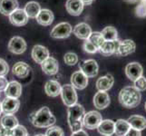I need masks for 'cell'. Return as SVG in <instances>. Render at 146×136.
Returning <instances> with one entry per match:
<instances>
[{
    "mask_svg": "<svg viewBox=\"0 0 146 136\" xmlns=\"http://www.w3.org/2000/svg\"><path fill=\"white\" fill-rule=\"evenodd\" d=\"M46 136H64V131L58 126H51L46 131Z\"/></svg>",
    "mask_w": 146,
    "mask_h": 136,
    "instance_id": "35",
    "label": "cell"
},
{
    "mask_svg": "<svg viewBox=\"0 0 146 136\" xmlns=\"http://www.w3.org/2000/svg\"><path fill=\"white\" fill-rule=\"evenodd\" d=\"M42 70L44 74L47 75H54L56 74L59 71V64L55 58L49 56L41 64Z\"/></svg>",
    "mask_w": 146,
    "mask_h": 136,
    "instance_id": "12",
    "label": "cell"
},
{
    "mask_svg": "<svg viewBox=\"0 0 146 136\" xmlns=\"http://www.w3.org/2000/svg\"><path fill=\"white\" fill-rule=\"evenodd\" d=\"M8 71L9 66L7 63L4 59L0 58V76H5V75L8 74Z\"/></svg>",
    "mask_w": 146,
    "mask_h": 136,
    "instance_id": "39",
    "label": "cell"
},
{
    "mask_svg": "<svg viewBox=\"0 0 146 136\" xmlns=\"http://www.w3.org/2000/svg\"><path fill=\"white\" fill-rule=\"evenodd\" d=\"M36 21L41 26H50L54 21V14L49 9H41L36 17Z\"/></svg>",
    "mask_w": 146,
    "mask_h": 136,
    "instance_id": "21",
    "label": "cell"
},
{
    "mask_svg": "<svg viewBox=\"0 0 146 136\" xmlns=\"http://www.w3.org/2000/svg\"><path fill=\"white\" fill-rule=\"evenodd\" d=\"M65 8L71 16L77 17L83 12L84 4L81 0H67L65 3Z\"/></svg>",
    "mask_w": 146,
    "mask_h": 136,
    "instance_id": "17",
    "label": "cell"
},
{
    "mask_svg": "<svg viewBox=\"0 0 146 136\" xmlns=\"http://www.w3.org/2000/svg\"><path fill=\"white\" fill-rule=\"evenodd\" d=\"M135 14L138 17H146V5L141 3L135 8Z\"/></svg>",
    "mask_w": 146,
    "mask_h": 136,
    "instance_id": "38",
    "label": "cell"
},
{
    "mask_svg": "<svg viewBox=\"0 0 146 136\" xmlns=\"http://www.w3.org/2000/svg\"><path fill=\"white\" fill-rule=\"evenodd\" d=\"M143 66L139 63L133 62L130 63L125 67V74L126 76L131 80V81L134 82L141 76H143Z\"/></svg>",
    "mask_w": 146,
    "mask_h": 136,
    "instance_id": "10",
    "label": "cell"
},
{
    "mask_svg": "<svg viewBox=\"0 0 146 136\" xmlns=\"http://www.w3.org/2000/svg\"><path fill=\"white\" fill-rule=\"evenodd\" d=\"M127 1H132V2H134V1H136V0H127Z\"/></svg>",
    "mask_w": 146,
    "mask_h": 136,
    "instance_id": "48",
    "label": "cell"
},
{
    "mask_svg": "<svg viewBox=\"0 0 146 136\" xmlns=\"http://www.w3.org/2000/svg\"><path fill=\"white\" fill-rule=\"evenodd\" d=\"M81 71L87 77H94L98 74V64L94 59L84 60L79 64Z\"/></svg>",
    "mask_w": 146,
    "mask_h": 136,
    "instance_id": "7",
    "label": "cell"
},
{
    "mask_svg": "<svg viewBox=\"0 0 146 136\" xmlns=\"http://www.w3.org/2000/svg\"><path fill=\"white\" fill-rule=\"evenodd\" d=\"M64 63L67 65H74L78 63V56L76 54L69 52L64 54Z\"/></svg>",
    "mask_w": 146,
    "mask_h": 136,
    "instance_id": "33",
    "label": "cell"
},
{
    "mask_svg": "<svg viewBox=\"0 0 146 136\" xmlns=\"http://www.w3.org/2000/svg\"><path fill=\"white\" fill-rule=\"evenodd\" d=\"M102 121V114L96 111H91L87 113H84L83 118V125L85 128L90 130L97 129L98 125Z\"/></svg>",
    "mask_w": 146,
    "mask_h": 136,
    "instance_id": "4",
    "label": "cell"
},
{
    "mask_svg": "<svg viewBox=\"0 0 146 136\" xmlns=\"http://www.w3.org/2000/svg\"><path fill=\"white\" fill-rule=\"evenodd\" d=\"M104 39L105 41H114L118 39V33L117 30L113 27H106L103 29L101 32Z\"/></svg>",
    "mask_w": 146,
    "mask_h": 136,
    "instance_id": "31",
    "label": "cell"
},
{
    "mask_svg": "<svg viewBox=\"0 0 146 136\" xmlns=\"http://www.w3.org/2000/svg\"><path fill=\"white\" fill-rule=\"evenodd\" d=\"M62 86L57 81L55 80H49L44 85V91L46 94L50 97H56L61 94Z\"/></svg>",
    "mask_w": 146,
    "mask_h": 136,
    "instance_id": "25",
    "label": "cell"
},
{
    "mask_svg": "<svg viewBox=\"0 0 146 136\" xmlns=\"http://www.w3.org/2000/svg\"><path fill=\"white\" fill-rule=\"evenodd\" d=\"M8 50L15 54H21L27 50V43L20 36H14L8 43Z\"/></svg>",
    "mask_w": 146,
    "mask_h": 136,
    "instance_id": "8",
    "label": "cell"
},
{
    "mask_svg": "<svg viewBox=\"0 0 146 136\" xmlns=\"http://www.w3.org/2000/svg\"><path fill=\"white\" fill-rule=\"evenodd\" d=\"M141 3H143V4H145V5H146V0H141Z\"/></svg>",
    "mask_w": 146,
    "mask_h": 136,
    "instance_id": "46",
    "label": "cell"
},
{
    "mask_svg": "<svg viewBox=\"0 0 146 136\" xmlns=\"http://www.w3.org/2000/svg\"><path fill=\"white\" fill-rule=\"evenodd\" d=\"M18 8L17 0H0V13L4 16H10Z\"/></svg>",
    "mask_w": 146,
    "mask_h": 136,
    "instance_id": "18",
    "label": "cell"
},
{
    "mask_svg": "<svg viewBox=\"0 0 146 136\" xmlns=\"http://www.w3.org/2000/svg\"><path fill=\"white\" fill-rule=\"evenodd\" d=\"M6 96L9 98L18 99L22 94V85L17 81H12L8 83L7 89L5 90Z\"/></svg>",
    "mask_w": 146,
    "mask_h": 136,
    "instance_id": "22",
    "label": "cell"
},
{
    "mask_svg": "<svg viewBox=\"0 0 146 136\" xmlns=\"http://www.w3.org/2000/svg\"><path fill=\"white\" fill-rule=\"evenodd\" d=\"M119 102L123 107L132 109L137 107L141 103L142 95L133 86H126L119 93Z\"/></svg>",
    "mask_w": 146,
    "mask_h": 136,
    "instance_id": "1",
    "label": "cell"
},
{
    "mask_svg": "<svg viewBox=\"0 0 146 136\" xmlns=\"http://www.w3.org/2000/svg\"><path fill=\"white\" fill-rule=\"evenodd\" d=\"M114 83V79L112 74H106L100 77L96 81V88L101 92H106L112 88Z\"/></svg>",
    "mask_w": 146,
    "mask_h": 136,
    "instance_id": "23",
    "label": "cell"
},
{
    "mask_svg": "<svg viewBox=\"0 0 146 136\" xmlns=\"http://www.w3.org/2000/svg\"><path fill=\"white\" fill-rule=\"evenodd\" d=\"M0 96H1V93H0Z\"/></svg>",
    "mask_w": 146,
    "mask_h": 136,
    "instance_id": "50",
    "label": "cell"
},
{
    "mask_svg": "<svg viewBox=\"0 0 146 136\" xmlns=\"http://www.w3.org/2000/svg\"><path fill=\"white\" fill-rule=\"evenodd\" d=\"M67 121L69 126L71 128L72 133H76L78 131L82 130L83 121L82 118L84 115V108L81 104L75 103L72 106L68 107L67 110Z\"/></svg>",
    "mask_w": 146,
    "mask_h": 136,
    "instance_id": "3",
    "label": "cell"
},
{
    "mask_svg": "<svg viewBox=\"0 0 146 136\" xmlns=\"http://www.w3.org/2000/svg\"><path fill=\"white\" fill-rule=\"evenodd\" d=\"M11 136H28L27 130L25 126L22 125H17L16 128L12 130V135Z\"/></svg>",
    "mask_w": 146,
    "mask_h": 136,
    "instance_id": "37",
    "label": "cell"
},
{
    "mask_svg": "<svg viewBox=\"0 0 146 136\" xmlns=\"http://www.w3.org/2000/svg\"><path fill=\"white\" fill-rule=\"evenodd\" d=\"M30 71H31V68L25 62H17L13 66V74L21 79L27 77L30 74Z\"/></svg>",
    "mask_w": 146,
    "mask_h": 136,
    "instance_id": "24",
    "label": "cell"
},
{
    "mask_svg": "<svg viewBox=\"0 0 146 136\" xmlns=\"http://www.w3.org/2000/svg\"><path fill=\"white\" fill-rule=\"evenodd\" d=\"M73 32V27L72 26L67 22H63V23H59L56 25L51 31V36L53 38H57V39H61V38H66L68 37L71 33Z\"/></svg>",
    "mask_w": 146,
    "mask_h": 136,
    "instance_id": "6",
    "label": "cell"
},
{
    "mask_svg": "<svg viewBox=\"0 0 146 136\" xmlns=\"http://www.w3.org/2000/svg\"><path fill=\"white\" fill-rule=\"evenodd\" d=\"M61 96L64 103L70 107L77 102V94L72 84H65L61 89Z\"/></svg>",
    "mask_w": 146,
    "mask_h": 136,
    "instance_id": "5",
    "label": "cell"
},
{
    "mask_svg": "<svg viewBox=\"0 0 146 136\" xmlns=\"http://www.w3.org/2000/svg\"><path fill=\"white\" fill-rule=\"evenodd\" d=\"M81 1L84 4V6H90V5L93 4L94 0H81Z\"/></svg>",
    "mask_w": 146,
    "mask_h": 136,
    "instance_id": "44",
    "label": "cell"
},
{
    "mask_svg": "<svg viewBox=\"0 0 146 136\" xmlns=\"http://www.w3.org/2000/svg\"><path fill=\"white\" fill-rule=\"evenodd\" d=\"M29 119L35 126L38 128L51 127L55 123V117L46 106L42 107L37 112H34L29 116Z\"/></svg>",
    "mask_w": 146,
    "mask_h": 136,
    "instance_id": "2",
    "label": "cell"
},
{
    "mask_svg": "<svg viewBox=\"0 0 146 136\" xmlns=\"http://www.w3.org/2000/svg\"><path fill=\"white\" fill-rule=\"evenodd\" d=\"M35 136H46V135H44V134H36V135H35Z\"/></svg>",
    "mask_w": 146,
    "mask_h": 136,
    "instance_id": "47",
    "label": "cell"
},
{
    "mask_svg": "<svg viewBox=\"0 0 146 136\" xmlns=\"http://www.w3.org/2000/svg\"><path fill=\"white\" fill-rule=\"evenodd\" d=\"M135 48H136V44L133 40L125 39L123 41H119L118 47L115 54L120 55V56H126V55L134 53Z\"/></svg>",
    "mask_w": 146,
    "mask_h": 136,
    "instance_id": "9",
    "label": "cell"
},
{
    "mask_svg": "<svg viewBox=\"0 0 146 136\" xmlns=\"http://www.w3.org/2000/svg\"><path fill=\"white\" fill-rule=\"evenodd\" d=\"M32 57L35 62L41 64L44 60L49 57L48 49L44 45L36 44L32 49Z\"/></svg>",
    "mask_w": 146,
    "mask_h": 136,
    "instance_id": "15",
    "label": "cell"
},
{
    "mask_svg": "<svg viewBox=\"0 0 146 136\" xmlns=\"http://www.w3.org/2000/svg\"><path fill=\"white\" fill-rule=\"evenodd\" d=\"M118 44H119L118 39L114 40V41H105L104 40V42L99 47L98 51L102 54H104V56H109V55L116 53Z\"/></svg>",
    "mask_w": 146,
    "mask_h": 136,
    "instance_id": "20",
    "label": "cell"
},
{
    "mask_svg": "<svg viewBox=\"0 0 146 136\" xmlns=\"http://www.w3.org/2000/svg\"><path fill=\"white\" fill-rule=\"evenodd\" d=\"M83 48L88 54H95L98 52V48L93 43L90 42L89 40H85V42L83 44Z\"/></svg>",
    "mask_w": 146,
    "mask_h": 136,
    "instance_id": "36",
    "label": "cell"
},
{
    "mask_svg": "<svg viewBox=\"0 0 146 136\" xmlns=\"http://www.w3.org/2000/svg\"><path fill=\"white\" fill-rule=\"evenodd\" d=\"M144 107H145V111H146V103H145V105H144Z\"/></svg>",
    "mask_w": 146,
    "mask_h": 136,
    "instance_id": "49",
    "label": "cell"
},
{
    "mask_svg": "<svg viewBox=\"0 0 146 136\" xmlns=\"http://www.w3.org/2000/svg\"><path fill=\"white\" fill-rule=\"evenodd\" d=\"M73 33L75 36L80 39L87 40L90 36V34H92V28L86 23H80L77 24L73 28Z\"/></svg>",
    "mask_w": 146,
    "mask_h": 136,
    "instance_id": "16",
    "label": "cell"
},
{
    "mask_svg": "<svg viewBox=\"0 0 146 136\" xmlns=\"http://www.w3.org/2000/svg\"><path fill=\"white\" fill-rule=\"evenodd\" d=\"M9 20L14 26L22 27V26H25V25L27 24L28 17L27 16L26 12L24 11V9L17 8L9 16Z\"/></svg>",
    "mask_w": 146,
    "mask_h": 136,
    "instance_id": "13",
    "label": "cell"
},
{
    "mask_svg": "<svg viewBox=\"0 0 146 136\" xmlns=\"http://www.w3.org/2000/svg\"><path fill=\"white\" fill-rule=\"evenodd\" d=\"M71 136H89V135L87 134V133L85 132V131L80 130V131H78V132H76V133H73Z\"/></svg>",
    "mask_w": 146,
    "mask_h": 136,
    "instance_id": "43",
    "label": "cell"
},
{
    "mask_svg": "<svg viewBox=\"0 0 146 136\" xmlns=\"http://www.w3.org/2000/svg\"><path fill=\"white\" fill-rule=\"evenodd\" d=\"M124 136H142V133H141V131H138L136 129H133L131 127L127 132V133Z\"/></svg>",
    "mask_w": 146,
    "mask_h": 136,
    "instance_id": "40",
    "label": "cell"
},
{
    "mask_svg": "<svg viewBox=\"0 0 146 136\" xmlns=\"http://www.w3.org/2000/svg\"><path fill=\"white\" fill-rule=\"evenodd\" d=\"M2 113V107H1V103H0V115Z\"/></svg>",
    "mask_w": 146,
    "mask_h": 136,
    "instance_id": "45",
    "label": "cell"
},
{
    "mask_svg": "<svg viewBox=\"0 0 146 136\" xmlns=\"http://www.w3.org/2000/svg\"><path fill=\"white\" fill-rule=\"evenodd\" d=\"M99 133L104 136H112L114 133V122L113 120H104L98 125Z\"/></svg>",
    "mask_w": 146,
    "mask_h": 136,
    "instance_id": "26",
    "label": "cell"
},
{
    "mask_svg": "<svg viewBox=\"0 0 146 136\" xmlns=\"http://www.w3.org/2000/svg\"><path fill=\"white\" fill-rule=\"evenodd\" d=\"M130 126L138 131H143L146 128V118L141 115H132L127 120Z\"/></svg>",
    "mask_w": 146,
    "mask_h": 136,
    "instance_id": "27",
    "label": "cell"
},
{
    "mask_svg": "<svg viewBox=\"0 0 146 136\" xmlns=\"http://www.w3.org/2000/svg\"><path fill=\"white\" fill-rule=\"evenodd\" d=\"M94 104L97 109H101V110L108 107V105L110 104L109 94L106 92L98 91V93H96V94L94 97Z\"/></svg>",
    "mask_w": 146,
    "mask_h": 136,
    "instance_id": "19",
    "label": "cell"
},
{
    "mask_svg": "<svg viewBox=\"0 0 146 136\" xmlns=\"http://www.w3.org/2000/svg\"><path fill=\"white\" fill-rule=\"evenodd\" d=\"M40 10H41V7H40L39 3L36 1H30L27 3L24 8V11L26 12L28 18H36Z\"/></svg>",
    "mask_w": 146,
    "mask_h": 136,
    "instance_id": "28",
    "label": "cell"
},
{
    "mask_svg": "<svg viewBox=\"0 0 146 136\" xmlns=\"http://www.w3.org/2000/svg\"><path fill=\"white\" fill-rule=\"evenodd\" d=\"M19 106H20L19 100L15 98L6 97L1 103L2 113H4L5 114H14L15 113L17 112Z\"/></svg>",
    "mask_w": 146,
    "mask_h": 136,
    "instance_id": "11",
    "label": "cell"
},
{
    "mask_svg": "<svg viewBox=\"0 0 146 136\" xmlns=\"http://www.w3.org/2000/svg\"><path fill=\"white\" fill-rule=\"evenodd\" d=\"M7 85H8L7 80L4 76H0V92H3V91L6 90Z\"/></svg>",
    "mask_w": 146,
    "mask_h": 136,
    "instance_id": "41",
    "label": "cell"
},
{
    "mask_svg": "<svg viewBox=\"0 0 146 136\" xmlns=\"http://www.w3.org/2000/svg\"><path fill=\"white\" fill-rule=\"evenodd\" d=\"M133 87L139 92H143L146 90V78L144 76H141L133 82Z\"/></svg>",
    "mask_w": 146,
    "mask_h": 136,
    "instance_id": "34",
    "label": "cell"
},
{
    "mask_svg": "<svg viewBox=\"0 0 146 136\" xmlns=\"http://www.w3.org/2000/svg\"><path fill=\"white\" fill-rule=\"evenodd\" d=\"M130 128L131 126L126 120L119 119L116 121V123H114V133L116 136H124Z\"/></svg>",
    "mask_w": 146,
    "mask_h": 136,
    "instance_id": "29",
    "label": "cell"
},
{
    "mask_svg": "<svg viewBox=\"0 0 146 136\" xmlns=\"http://www.w3.org/2000/svg\"><path fill=\"white\" fill-rule=\"evenodd\" d=\"M11 135H12V130L6 129L0 124V136H11Z\"/></svg>",
    "mask_w": 146,
    "mask_h": 136,
    "instance_id": "42",
    "label": "cell"
},
{
    "mask_svg": "<svg viewBox=\"0 0 146 136\" xmlns=\"http://www.w3.org/2000/svg\"><path fill=\"white\" fill-rule=\"evenodd\" d=\"M71 83L74 88L83 90L87 86L88 77L82 71L74 72L71 76Z\"/></svg>",
    "mask_w": 146,
    "mask_h": 136,
    "instance_id": "14",
    "label": "cell"
},
{
    "mask_svg": "<svg viewBox=\"0 0 146 136\" xmlns=\"http://www.w3.org/2000/svg\"><path fill=\"white\" fill-rule=\"evenodd\" d=\"M87 40H89L90 42L93 43L98 49L101 45H102V44L104 42V39L102 36V34H101V32H92V34H90V36Z\"/></svg>",
    "mask_w": 146,
    "mask_h": 136,
    "instance_id": "32",
    "label": "cell"
},
{
    "mask_svg": "<svg viewBox=\"0 0 146 136\" xmlns=\"http://www.w3.org/2000/svg\"><path fill=\"white\" fill-rule=\"evenodd\" d=\"M0 124L6 129L13 130L18 125V120L16 116H14L12 114H5L1 118Z\"/></svg>",
    "mask_w": 146,
    "mask_h": 136,
    "instance_id": "30",
    "label": "cell"
}]
</instances>
